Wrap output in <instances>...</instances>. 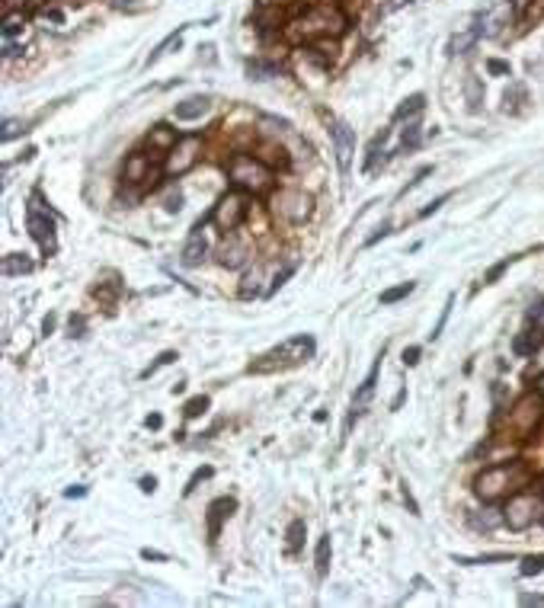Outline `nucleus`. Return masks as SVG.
Listing matches in <instances>:
<instances>
[{
    "label": "nucleus",
    "mask_w": 544,
    "mask_h": 608,
    "mask_svg": "<svg viewBox=\"0 0 544 608\" xmlns=\"http://www.w3.org/2000/svg\"><path fill=\"white\" fill-rule=\"evenodd\" d=\"M525 484H528V467H525L522 461H506V464L486 467V471L477 477V486H474V490H477V496L484 499V503H496V499L518 493Z\"/></svg>",
    "instance_id": "nucleus-1"
},
{
    "label": "nucleus",
    "mask_w": 544,
    "mask_h": 608,
    "mask_svg": "<svg viewBox=\"0 0 544 608\" xmlns=\"http://www.w3.org/2000/svg\"><path fill=\"white\" fill-rule=\"evenodd\" d=\"M228 176L234 189L247 196H266L272 192V166H266L256 154H234L228 160Z\"/></svg>",
    "instance_id": "nucleus-2"
},
{
    "label": "nucleus",
    "mask_w": 544,
    "mask_h": 608,
    "mask_svg": "<svg viewBox=\"0 0 544 608\" xmlns=\"http://www.w3.org/2000/svg\"><path fill=\"white\" fill-rule=\"evenodd\" d=\"M544 516V493H535V490H518L509 496V503L503 506V518L512 531H525L531 528L535 522H541Z\"/></svg>",
    "instance_id": "nucleus-3"
},
{
    "label": "nucleus",
    "mask_w": 544,
    "mask_h": 608,
    "mask_svg": "<svg viewBox=\"0 0 544 608\" xmlns=\"http://www.w3.org/2000/svg\"><path fill=\"white\" fill-rule=\"evenodd\" d=\"M269 211H272L275 221L285 224H304L314 211V202L304 189H279L272 192V202H269Z\"/></svg>",
    "instance_id": "nucleus-4"
},
{
    "label": "nucleus",
    "mask_w": 544,
    "mask_h": 608,
    "mask_svg": "<svg viewBox=\"0 0 544 608\" xmlns=\"http://www.w3.org/2000/svg\"><path fill=\"white\" fill-rule=\"evenodd\" d=\"M247 192H240V189H230V192H224L221 198H218V205L211 208V215H208V224H215L221 234H234L237 228L243 224V218L250 215V205H247Z\"/></svg>",
    "instance_id": "nucleus-5"
},
{
    "label": "nucleus",
    "mask_w": 544,
    "mask_h": 608,
    "mask_svg": "<svg viewBox=\"0 0 544 608\" xmlns=\"http://www.w3.org/2000/svg\"><path fill=\"white\" fill-rule=\"evenodd\" d=\"M314 356V339L311 336H292L285 339L282 346H275L272 352H269V362H253L250 365V371H269V368H288V365H301L307 362V358Z\"/></svg>",
    "instance_id": "nucleus-6"
},
{
    "label": "nucleus",
    "mask_w": 544,
    "mask_h": 608,
    "mask_svg": "<svg viewBox=\"0 0 544 608\" xmlns=\"http://www.w3.org/2000/svg\"><path fill=\"white\" fill-rule=\"evenodd\" d=\"M198 151H202L198 134H186V138H179L176 144L164 154V173L166 176H183V173H189L192 166L198 164Z\"/></svg>",
    "instance_id": "nucleus-7"
},
{
    "label": "nucleus",
    "mask_w": 544,
    "mask_h": 608,
    "mask_svg": "<svg viewBox=\"0 0 544 608\" xmlns=\"http://www.w3.org/2000/svg\"><path fill=\"white\" fill-rule=\"evenodd\" d=\"M26 224H29V234L36 237V243L42 250H55V221H51L48 208L42 205V196L38 192H32L29 198V215H26Z\"/></svg>",
    "instance_id": "nucleus-8"
},
{
    "label": "nucleus",
    "mask_w": 544,
    "mask_h": 608,
    "mask_svg": "<svg viewBox=\"0 0 544 608\" xmlns=\"http://www.w3.org/2000/svg\"><path fill=\"white\" fill-rule=\"evenodd\" d=\"M541 416H544V397L541 394H525L522 400L516 403V407L509 410V426L516 429L518 435H528L531 429L541 422Z\"/></svg>",
    "instance_id": "nucleus-9"
},
{
    "label": "nucleus",
    "mask_w": 544,
    "mask_h": 608,
    "mask_svg": "<svg viewBox=\"0 0 544 608\" xmlns=\"http://www.w3.org/2000/svg\"><path fill=\"white\" fill-rule=\"evenodd\" d=\"M333 147H336V166L343 176H349L352 166V154H356V132H352L346 122H336L333 125Z\"/></svg>",
    "instance_id": "nucleus-10"
},
{
    "label": "nucleus",
    "mask_w": 544,
    "mask_h": 608,
    "mask_svg": "<svg viewBox=\"0 0 544 608\" xmlns=\"http://www.w3.org/2000/svg\"><path fill=\"white\" fill-rule=\"evenodd\" d=\"M205 253H208V237H205V224H196L192 228V234H189V240H186V247H183V253H179V262L183 266H202V260H205Z\"/></svg>",
    "instance_id": "nucleus-11"
},
{
    "label": "nucleus",
    "mask_w": 544,
    "mask_h": 608,
    "mask_svg": "<svg viewBox=\"0 0 544 608\" xmlns=\"http://www.w3.org/2000/svg\"><path fill=\"white\" fill-rule=\"evenodd\" d=\"M247 260H250L247 240H240V237H237V230H234V234H228L224 247L218 250V262H221V266H228V269H240Z\"/></svg>",
    "instance_id": "nucleus-12"
},
{
    "label": "nucleus",
    "mask_w": 544,
    "mask_h": 608,
    "mask_svg": "<svg viewBox=\"0 0 544 608\" xmlns=\"http://www.w3.org/2000/svg\"><path fill=\"white\" fill-rule=\"evenodd\" d=\"M378 365H381V362H375V368L368 371V378H365V381L358 384L356 397H352V416H349V422H352V420H358V416L365 413V407H368L371 394H375V384H378Z\"/></svg>",
    "instance_id": "nucleus-13"
},
{
    "label": "nucleus",
    "mask_w": 544,
    "mask_h": 608,
    "mask_svg": "<svg viewBox=\"0 0 544 608\" xmlns=\"http://www.w3.org/2000/svg\"><path fill=\"white\" fill-rule=\"evenodd\" d=\"M122 179L125 183H141V179H151V157L147 154H132L122 166ZM154 183V179H151Z\"/></svg>",
    "instance_id": "nucleus-14"
},
{
    "label": "nucleus",
    "mask_w": 544,
    "mask_h": 608,
    "mask_svg": "<svg viewBox=\"0 0 544 608\" xmlns=\"http://www.w3.org/2000/svg\"><path fill=\"white\" fill-rule=\"evenodd\" d=\"M234 506H237V503H234L230 496H221V499H215V503L208 506V538H211V541L218 538V531H221V522L230 516V509H234Z\"/></svg>",
    "instance_id": "nucleus-15"
},
{
    "label": "nucleus",
    "mask_w": 544,
    "mask_h": 608,
    "mask_svg": "<svg viewBox=\"0 0 544 608\" xmlns=\"http://www.w3.org/2000/svg\"><path fill=\"white\" fill-rule=\"evenodd\" d=\"M208 106H211L208 96H189V100H183L176 106V119L179 122H196V119H202V115L208 112Z\"/></svg>",
    "instance_id": "nucleus-16"
},
{
    "label": "nucleus",
    "mask_w": 544,
    "mask_h": 608,
    "mask_svg": "<svg viewBox=\"0 0 544 608\" xmlns=\"http://www.w3.org/2000/svg\"><path fill=\"white\" fill-rule=\"evenodd\" d=\"M512 19V4H499L490 16H484V36H499Z\"/></svg>",
    "instance_id": "nucleus-17"
},
{
    "label": "nucleus",
    "mask_w": 544,
    "mask_h": 608,
    "mask_svg": "<svg viewBox=\"0 0 544 608\" xmlns=\"http://www.w3.org/2000/svg\"><path fill=\"white\" fill-rule=\"evenodd\" d=\"M480 36H484V13L477 16V23H474L471 29H464L461 36H454V38H452V51H467L474 42H477Z\"/></svg>",
    "instance_id": "nucleus-18"
},
{
    "label": "nucleus",
    "mask_w": 544,
    "mask_h": 608,
    "mask_svg": "<svg viewBox=\"0 0 544 608\" xmlns=\"http://www.w3.org/2000/svg\"><path fill=\"white\" fill-rule=\"evenodd\" d=\"M176 141H179L176 132H173V128H166V125H157L151 132V147H154V151H160V154H166L173 144H176Z\"/></svg>",
    "instance_id": "nucleus-19"
},
{
    "label": "nucleus",
    "mask_w": 544,
    "mask_h": 608,
    "mask_svg": "<svg viewBox=\"0 0 544 608\" xmlns=\"http://www.w3.org/2000/svg\"><path fill=\"white\" fill-rule=\"evenodd\" d=\"M26 272H32V260H26L19 253L4 256V275H26Z\"/></svg>",
    "instance_id": "nucleus-20"
},
{
    "label": "nucleus",
    "mask_w": 544,
    "mask_h": 608,
    "mask_svg": "<svg viewBox=\"0 0 544 608\" xmlns=\"http://www.w3.org/2000/svg\"><path fill=\"white\" fill-rule=\"evenodd\" d=\"M525 87L522 83H512L509 90H506V96H503V102H506V112H518L522 109V102H525Z\"/></svg>",
    "instance_id": "nucleus-21"
},
{
    "label": "nucleus",
    "mask_w": 544,
    "mask_h": 608,
    "mask_svg": "<svg viewBox=\"0 0 544 608\" xmlns=\"http://www.w3.org/2000/svg\"><path fill=\"white\" fill-rule=\"evenodd\" d=\"M260 279H262V269H260V266H253V272L243 275L240 298H256V294H260Z\"/></svg>",
    "instance_id": "nucleus-22"
},
{
    "label": "nucleus",
    "mask_w": 544,
    "mask_h": 608,
    "mask_svg": "<svg viewBox=\"0 0 544 608\" xmlns=\"http://www.w3.org/2000/svg\"><path fill=\"white\" fill-rule=\"evenodd\" d=\"M256 157L262 160L266 166H288V157H285V151L282 147H275V144H269V147H262V151H256Z\"/></svg>",
    "instance_id": "nucleus-23"
},
{
    "label": "nucleus",
    "mask_w": 544,
    "mask_h": 608,
    "mask_svg": "<svg viewBox=\"0 0 544 608\" xmlns=\"http://www.w3.org/2000/svg\"><path fill=\"white\" fill-rule=\"evenodd\" d=\"M471 522H474V528L490 531V528H496L499 522H506V518H503V509H484V516H474Z\"/></svg>",
    "instance_id": "nucleus-24"
},
{
    "label": "nucleus",
    "mask_w": 544,
    "mask_h": 608,
    "mask_svg": "<svg viewBox=\"0 0 544 608\" xmlns=\"http://www.w3.org/2000/svg\"><path fill=\"white\" fill-rule=\"evenodd\" d=\"M413 282H400V285L388 288V292H381V304H397V301H403L410 292H413Z\"/></svg>",
    "instance_id": "nucleus-25"
},
{
    "label": "nucleus",
    "mask_w": 544,
    "mask_h": 608,
    "mask_svg": "<svg viewBox=\"0 0 544 608\" xmlns=\"http://www.w3.org/2000/svg\"><path fill=\"white\" fill-rule=\"evenodd\" d=\"M301 541H304V522H301V518H294V522L288 525V550H292V554H298Z\"/></svg>",
    "instance_id": "nucleus-26"
},
{
    "label": "nucleus",
    "mask_w": 544,
    "mask_h": 608,
    "mask_svg": "<svg viewBox=\"0 0 544 608\" xmlns=\"http://www.w3.org/2000/svg\"><path fill=\"white\" fill-rule=\"evenodd\" d=\"M326 567H330V535L317 541V576H326Z\"/></svg>",
    "instance_id": "nucleus-27"
},
{
    "label": "nucleus",
    "mask_w": 544,
    "mask_h": 608,
    "mask_svg": "<svg viewBox=\"0 0 544 608\" xmlns=\"http://www.w3.org/2000/svg\"><path fill=\"white\" fill-rule=\"evenodd\" d=\"M422 106H426V96H422V93H413L410 100H403V106H400V109H397V119H407V115H416Z\"/></svg>",
    "instance_id": "nucleus-28"
},
{
    "label": "nucleus",
    "mask_w": 544,
    "mask_h": 608,
    "mask_svg": "<svg viewBox=\"0 0 544 608\" xmlns=\"http://www.w3.org/2000/svg\"><path fill=\"white\" fill-rule=\"evenodd\" d=\"M208 397L205 394H198V397H192V400H186V407H183V413H186V420H196V416H202L205 410H208Z\"/></svg>",
    "instance_id": "nucleus-29"
},
{
    "label": "nucleus",
    "mask_w": 544,
    "mask_h": 608,
    "mask_svg": "<svg viewBox=\"0 0 544 608\" xmlns=\"http://www.w3.org/2000/svg\"><path fill=\"white\" fill-rule=\"evenodd\" d=\"M518 573H522V576H538V573H544V554L525 557L522 567H518Z\"/></svg>",
    "instance_id": "nucleus-30"
},
{
    "label": "nucleus",
    "mask_w": 544,
    "mask_h": 608,
    "mask_svg": "<svg viewBox=\"0 0 544 608\" xmlns=\"http://www.w3.org/2000/svg\"><path fill=\"white\" fill-rule=\"evenodd\" d=\"M93 294L100 301H106V304H112V301L119 298V282H100V285L93 288Z\"/></svg>",
    "instance_id": "nucleus-31"
},
{
    "label": "nucleus",
    "mask_w": 544,
    "mask_h": 608,
    "mask_svg": "<svg viewBox=\"0 0 544 608\" xmlns=\"http://www.w3.org/2000/svg\"><path fill=\"white\" fill-rule=\"evenodd\" d=\"M416 144H420V122H410V125L400 132V147L410 151V147H416Z\"/></svg>",
    "instance_id": "nucleus-32"
},
{
    "label": "nucleus",
    "mask_w": 544,
    "mask_h": 608,
    "mask_svg": "<svg viewBox=\"0 0 544 608\" xmlns=\"http://www.w3.org/2000/svg\"><path fill=\"white\" fill-rule=\"evenodd\" d=\"M467 102H471V112H480L484 93H480V83L474 80V77H467Z\"/></svg>",
    "instance_id": "nucleus-33"
},
{
    "label": "nucleus",
    "mask_w": 544,
    "mask_h": 608,
    "mask_svg": "<svg viewBox=\"0 0 544 608\" xmlns=\"http://www.w3.org/2000/svg\"><path fill=\"white\" fill-rule=\"evenodd\" d=\"M512 262H516V256H506V260H499V262H496V266H493V269H490V272H486V275H484V282H486V285H493V282H496V279H499V275H503V272H506V269H509V266H512Z\"/></svg>",
    "instance_id": "nucleus-34"
},
{
    "label": "nucleus",
    "mask_w": 544,
    "mask_h": 608,
    "mask_svg": "<svg viewBox=\"0 0 544 608\" xmlns=\"http://www.w3.org/2000/svg\"><path fill=\"white\" fill-rule=\"evenodd\" d=\"M292 272H294V262H285V266H282L279 272L272 275V285H269V294H272V292H279V288L285 285V279H288V275H292Z\"/></svg>",
    "instance_id": "nucleus-35"
},
{
    "label": "nucleus",
    "mask_w": 544,
    "mask_h": 608,
    "mask_svg": "<svg viewBox=\"0 0 544 608\" xmlns=\"http://www.w3.org/2000/svg\"><path fill=\"white\" fill-rule=\"evenodd\" d=\"M173 358H176V352H173V349H166V352H160V356H157V362H154V365H151V368H144V371H141V378H151V375H154V371H157V368H164V365H170V362H173Z\"/></svg>",
    "instance_id": "nucleus-36"
},
{
    "label": "nucleus",
    "mask_w": 544,
    "mask_h": 608,
    "mask_svg": "<svg viewBox=\"0 0 544 608\" xmlns=\"http://www.w3.org/2000/svg\"><path fill=\"white\" fill-rule=\"evenodd\" d=\"M19 132H26V122H19V119H6V122H4V134H0V138H4V141H13Z\"/></svg>",
    "instance_id": "nucleus-37"
},
{
    "label": "nucleus",
    "mask_w": 544,
    "mask_h": 608,
    "mask_svg": "<svg viewBox=\"0 0 544 608\" xmlns=\"http://www.w3.org/2000/svg\"><path fill=\"white\" fill-rule=\"evenodd\" d=\"M164 208L166 211H179V208H183V192H179V189L166 192V196H164Z\"/></svg>",
    "instance_id": "nucleus-38"
},
{
    "label": "nucleus",
    "mask_w": 544,
    "mask_h": 608,
    "mask_svg": "<svg viewBox=\"0 0 544 608\" xmlns=\"http://www.w3.org/2000/svg\"><path fill=\"white\" fill-rule=\"evenodd\" d=\"M205 477H211V467H198V471H196V474H192V477H189V484H186V490H183V493H186V496H189V493H192V490H196V486H198V484H202V480H205Z\"/></svg>",
    "instance_id": "nucleus-39"
},
{
    "label": "nucleus",
    "mask_w": 544,
    "mask_h": 608,
    "mask_svg": "<svg viewBox=\"0 0 544 608\" xmlns=\"http://www.w3.org/2000/svg\"><path fill=\"white\" fill-rule=\"evenodd\" d=\"M452 304H454V294H448V301H445V307H442V317H439V324L432 326V339L439 336L442 330H445V320H448V314H452Z\"/></svg>",
    "instance_id": "nucleus-40"
},
{
    "label": "nucleus",
    "mask_w": 544,
    "mask_h": 608,
    "mask_svg": "<svg viewBox=\"0 0 544 608\" xmlns=\"http://www.w3.org/2000/svg\"><path fill=\"white\" fill-rule=\"evenodd\" d=\"M486 70L499 77V74H509L512 68H509V61H496V58H490V61H486Z\"/></svg>",
    "instance_id": "nucleus-41"
},
{
    "label": "nucleus",
    "mask_w": 544,
    "mask_h": 608,
    "mask_svg": "<svg viewBox=\"0 0 544 608\" xmlns=\"http://www.w3.org/2000/svg\"><path fill=\"white\" fill-rule=\"evenodd\" d=\"M445 202H448V192H445V196H439V198H432V202H429L426 208L420 211V218H429V215H432V211H439V208H442V205H445Z\"/></svg>",
    "instance_id": "nucleus-42"
},
{
    "label": "nucleus",
    "mask_w": 544,
    "mask_h": 608,
    "mask_svg": "<svg viewBox=\"0 0 544 608\" xmlns=\"http://www.w3.org/2000/svg\"><path fill=\"white\" fill-rule=\"evenodd\" d=\"M420 346H410V349H403V365H410V368H413L416 362H420Z\"/></svg>",
    "instance_id": "nucleus-43"
},
{
    "label": "nucleus",
    "mask_w": 544,
    "mask_h": 608,
    "mask_svg": "<svg viewBox=\"0 0 544 608\" xmlns=\"http://www.w3.org/2000/svg\"><path fill=\"white\" fill-rule=\"evenodd\" d=\"M541 16H544V0H535L528 6V19H541Z\"/></svg>",
    "instance_id": "nucleus-44"
},
{
    "label": "nucleus",
    "mask_w": 544,
    "mask_h": 608,
    "mask_svg": "<svg viewBox=\"0 0 544 608\" xmlns=\"http://www.w3.org/2000/svg\"><path fill=\"white\" fill-rule=\"evenodd\" d=\"M70 336H83V317H70Z\"/></svg>",
    "instance_id": "nucleus-45"
},
{
    "label": "nucleus",
    "mask_w": 544,
    "mask_h": 608,
    "mask_svg": "<svg viewBox=\"0 0 544 608\" xmlns=\"http://www.w3.org/2000/svg\"><path fill=\"white\" fill-rule=\"evenodd\" d=\"M388 234H390V224H381V228H378V234L368 237V247H375V243L381 240V237H388Z\"/></svg>",
    "instance_id": "nucleus-46"
},
{
    "label": "nucleus",
    "mask_w": 544,
    "mask_h": 608,
    "mask_svg": "<svg viewBox=\"0 0 544 608\" xmlns=\"http://www.w3.org/2000/svg\"><path fill=\"white\" fill-rule=\"evenodd\" d=\"M531 317H535V330H541V333H544V304H541V307H535V314H531Z\"/></svg>",
    "instance_id": "nucleus-47"
},
{
    "label": "nucleus",
    "mask_w": 544,
    "mask_h": 608,
    "mask_svg": "<svg viewBox=\"0 0 544 608\" xmlns=\"http://www.w3.org/2000/svg\"><path fill=\"white\" fill-rule=\"evenodd\" d=\"M141 557H144V560H166V554H160V550H151V548L141 550Z\"/></svg>",
    "instance_id": "nucleus-48"
},
{
    "label": "nucleus",
    "mask_w": 544,
    "mask_h": 608,
    "mask_svg": "<svg viewBox=\"0 0 544 608\" xmlns=\"http://www.w3.org/2000/svg\"><path fill=\"white\" fill-rule=\"evenodd\" d=\"M141 490L154 493V490H157V477H141Z\"/></svg>",
    "instance_id": "nucleus-49"
},
{
    "label": "nucleus",
    "mask_w": 544,
    "mask_h": 608,
    "mask_svg": "<svg viewBox=\"0 0 544 608\" xmlns=\"http://www.w3.org/2000/svg\"><path fill=\"white\" fill-rule=\"evenodd\" d=\"M160 422H164V420H160L157 413H151V416L144 420V426H147V429H160Z\"/></svg>",
    "instance_id": "nucleus-50"
},
{
    "label": "nucleus",
    "mask_w": 544,
    "mask_h": 608,
    "mask_svg": "<svg viewBox=\"0 0 544 608\" xmlns=\"http://www.w3.org/2000/svg\"><path fill=\"white\" fill-rule=\"evenodd\" d=\"M544 595H522V605H541Z\"/></svg>",
    "instance_id": "nucleus-51"
},
{
    "label": "nucleus",
    "mask_w": 544,
    "mask_h": 608,
    "mask_svg": "<svg viewBox=\"0 0 544 608\" xmlns=\"http://www.w3.org/2000/svg\"><path fill=\"white\" fill-rule=\"evenodd\" d=\"M83 493H87V490H83V486H68V490H64V496H68V499H74V496H83Z\"/></svg>",
    "instance_id": "nucleus-52"
},
{
    "label": "nucleus",
    "mask_w": 544,
    "mask_h": 608,
    "mask_svg": "<svg viewBox=\"0 0 544 608\" xmlns=\"http://www.w3.org/2000/svg\"><path fill=\"white\" fill-rule=\"evenodd\" d=\"M403 397H407V390H400V394H397V397H394V403H390V407H394V410H397V407H400V403H403Z\"/></svg>",
    "instance_id": "nucleus-53"
},
{
    "label": "nucleus",
    "mask_w": 544,
    "mask_h": 608,
    "mask_svg": "<svg viewBox=\"0 0 544 608\" xmlns=\"http://www.w3.org/2000/svg\"><path fill=\"white\" fill-rule=\"evenodd\" d=\"M538 394L544 397V371H541V378H538Z\"/></svg>",
    "instance_id": "nucleus-54"
},
{
    "label": "nucleus",
    "mask_w": 544,
    "mask_h": 608,
    "mask_svg": "<svg viewBox=\"0 0 544 608\" xmlns=\"http://www.w3.org/2000/svg\"><path fill=\"white\" fill-rule=\"evenodd\" d=\"M134 0H115V6H132Z\"/></svg>",
    "instance_id": "nucleus-55"
}]
</instances>
